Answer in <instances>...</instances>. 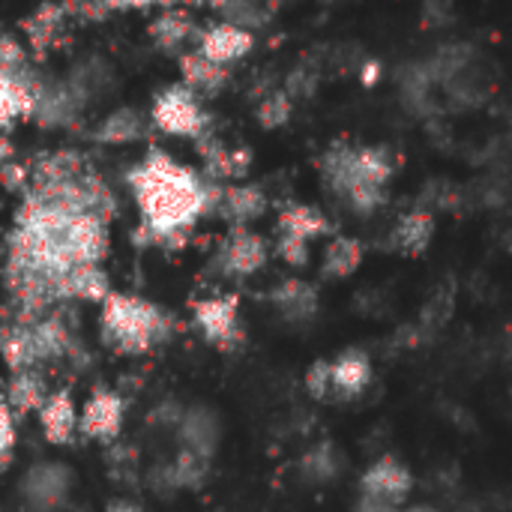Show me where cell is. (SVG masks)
I'll use <instances>...</instances> for the list:
<instances>
[{
	"label": "cell",
	"mask_w": 512,
	"mask_h": 512,
	"mask_svg": "<svg viewBox=\"0 0 512 512\" xmlns=\"http://www.w3.org/2000/svg\"><path fill=\"white\" fill-rule=\"evenodd\" d=\"M327 186L360 216L375 213L387 204V183L396 174V159L387 147L333 144L321 159Z\"/></svg>",
	"instance_id": "7a4b0ae2"
},
{
	"label": "cell",
	"mask_w": 512,
	"mask_h": 512,
	"mask_svg": "<svg viewBox=\"0 0 512 512\" xmlns=\"http://www.w3.org/2000/svg\"><path fill=\"white\" fill-rule=\"evenodd\" d=\"M288 117H291V96L285 90H276V93L264 96V102L258 105V120L267 129H276V126L288 123Z\"/></svg>",
	"instance_id": "d4e9b609"
},
{
	"label": "cell",
	"mask_w": 512,
	"mask_h": 512,
	"mask_svg": "<svg viewBox=\"0 0 512 512\" xmlns=\"http://www.w3.org/2000/svg\"><path fill=\"white\" fill-rule=\"evenodd\" d=\"M195 321L213 345H234L240 339L237 297H210L195 306Z\"/></svg>",
	"instance_id": "ba28073f"
},
{
	"label": "cell",
	"mask_w": 512,
	"mask_h": 512,
	"mask_svg": "<svg viewBox=\"0 0 512 512\" xmlns=\"http://www.w3.org/2000/svg\"><path fill=\"white\" fill-rule=\"evenodd\" d=\"M249 48H252V33L243 30L240 24L225 21V24L210 27V30L201 36V48H198V51H201L207 60L219 63V66H228V63L246 57Z\"/></svg>",
	"instance_id": "7c38bea8"
},
{
	"label": "cell",
	"mask_w": 512,
	"mask_h": 512,
	"mask_svg": "<svg viewBox=\"0 0 512 512\" xmlns=\"http://www.w3.org/2000/svg\"><path fill=\"white\" fill-rule=\"evenodd\" d=\"M216 210L228 222H234V228H246L252 219H258L267 210V195L258 186H231L222 189Z\"/></svg>",
	"instance_id": "4fadbf2b"
},
{
	"label": "cell",
	"mask_w": 512,
	"mask_h": 512,
	"mask_svg": "<svg viewBox=\"0 0 512 512\" xmlns=\"http://www.w3.org/2000/svg\"><path fill=\"white\" fill-rule=\"evenodd\" d=\"M360 69H363V81H366V84H375V81H378V69H381V66H378L375 60H363Z\"/></svg>",
	"instance_id": "4dcf8cb0"
},
{
	"label": "cell",
	"mask_w": 512,
	"mask_h": 512,
	"mask_svg": "<svg viewBox=\"0 0 512 512\" xmlns=\"http://www.w3.org/2000/svg\"><path fill=\"white\" fill-rule=\"evenodd\" d=\"M411 489H414V474L393 456H384L375 465H369L360 480V498L393 504V507H402Z\"/></svg>",
	"instance_id": "5b68a950"
},
{
	"label": "cell",
	"mask_w": 512,
	"mask_h": 512,
	"mask_svg": "<svg viewBox=\"0 0 512 512\" xmlns=\"http://www.w3.org/2000/svg\"><path fill=\"white\" fill-rule=\"evenodd\" d=\"M141 132H144L141 114L123 108V111H114L111 117H105V123L99 126V141H105V144H129V141L141 138Z\"/></svg>",
	"instance_id": "44dd1931"
},
{
	"label": "cell",
	"mask_w": 512,
	"mask_h": 512,
	"mask_svg": "<svg viewBox=\"0 0 512 512\" xmlns=\"http://www.w3.org/2000/svg\"><path fill=\"white\" fill-rule=\"evenodd\" d=\"M153 123L159 129L171 132V135L201 138L204 126H207V114L201 111L195 90L171 87V90L156 96V102H153Z\"/></svg>",
	"instance_id": "277c9868"
},
{
	"label": "cell",
	"mask_w": 512,
	"mask_h": 512,
	"mask_svg": "<svg viewBox=\"0 0 512 512\" xmlns=\"http://www.w3.org/2000/svg\"><path fill=\"white\" fill-rule=\"evenodd\" d=\"M306 390L312 399L318 402H333V390H330V363L327 360H318L309 375H306Z\"/></svg>",
	"instance_id": "4316f807"
},
{
	"label": "cell",
	"mask_w": 512,
	"mask_h": 512,
	"mask_svg": "<svg viewBox=\"0 0 512 512\" xmlns=\"http://www.w3.org/2000/svg\"><path fill=\"white\" fill-rule=\"evenodd\" d=\"M363 264V243L354 237H333L324 249L321 273L327 279H348Z\"/></svg>",
	"instance_id": "e0dca14e"
},
{
	"label": "cell",
	"mask_w": 512,
	"mask_h": 512,
	"mask_svg": "<svg viewBox=\"0 0 512 512\" xmlns=\"http://www.w3.org/2000/svg\"><path fill=\"white\" fill-rule=\"evenodd\" d=\"M108 512H144L138 504H132V501H111L108 504Z\"/></svg>",
	"instance_id": "1f68e13d"
},
{
	"label": "cell",
	"mask_w": 512,
	"mask_h": 512,
	"mask_svg": "<svg viewBox=\"0 0 512 512\" xmlns=\"http://www.w3.org/2000/svg\"><path fill=\"white\" fill-rule=\"evenodd\" d=\"M108 3H123V6H144V3H156V0H108Z\"/></svg>",
	"instance_id": "d6a6232c"
},
{
	"label": "cell",
	"mask_w": 512,
	"mask_h": 512,
	"mask_svg": "<svg viewBox=\"0 0 512 512\" xmlns=\"http://www.w3.org/2000/svg\"><path fill=\"white\" fill-rule=\"evenodd\" d=\"M33 111V90L24 84V78H12L0 72V129L18 117Z\"/></svg>",
	"instance_id": "ffe728a7"
},
{
	"label": "cell",
	"mask_w": 512,
	"mask_h": 512,
	"mask_svg": "<svg viewBox=\"0 0 512 512\" xmlns=\"http://www.w3.org/2000/svg\"><path fill=\"white\" fill-rule=\"evenodd\" d=\"M12 450H15V423H12V411H9V405L0 399V471L9 465Z\"/></svg>",
	"instance_id": "f1b7e54d"
},
{
	"label": "cell",
	"mask_w": 512,
	"mask_h": 512,
	"mask_svg": "<svg viewBox=\"0 0 512 512\" xmlns=\"http://www.w3.org/2000/svg\"><path fill=\"white\" fill-rule=\"evenodd\" d=\"M330 363V390H333V402H348V399H360L369 387H372V360L363 351H342L336 360Z\"/></svg>",
	"instance_id": "52a82bcc"
},
{
	"label": "cell",
	"mask_w": 512,
	"mask_h": 512,
	"mask_svg": "<svg viewBox=\"0 0 512 512\" xmlns=\"http://www.w3.org/2000/svg\"><path fill=\"white\" fill-rule=\"evenodd\" d=\"M264 261L267 243L249 228H234L219 252V267L225 276H252L264 267Z\"/></svg>",
	"instance_id": "8992f818"
},
{
	"label": "cell",
	"mask_w": 512,
	"mask_h": 512,
	"mask_svg": "<svg viewBox=\"0 0 512 512\" xmlns=\"http://www.w3.org/2000/svg\"><path fill=\"white\" fill-rule=\"evenodd\" d=\"M330 231V222L321 210L306 204H291L279 216V237H291L300 243H312L315 237H324Z\"/></svg>",
	"instance_id": "9a60e30c"
},
{
	"label": "cell",
	"mask_w": 512,
	"mask_h": 512,
	"mask_svg": "<svg viewBox=\"0 0 512 512\" xmlns=\"http://www.w3.org/2000/svg\"><path fill=\"white\" fill-rule=\"evenodd\" d=\"M150 33H153V39H156L162 48H177V45L189 42V36L195 33V27H192V21H189L186 15L168 12V15H162V18L153 24Z\"/></svg>",
	"instance_id": "cb8c5ba5"
},
{
	"label": "cell",
	"mask_w": 512,
	"mask_h": 512,
	"mask_svg": "<svg viewBox=\"0 0 512 512\" xmlns=\"http://www.w3.org/2000/svg\"><path fill=\"white\" fill-rule=\"evenodd\" d=\"M273 306L282 312L288 321H309L318 312V291L309 282L288 279L273 291Z\"/></svg>",
	"instance_id": "2e32d148"
},
{
	"label": "cell",
	"mask_w": 512,
	"mask_h": 512,
	"mask_svg": "<svg viewBox=\"0 0 512 512\" xmlns=\"http://www.w3.org/2000/svg\"><path fill=\"white\" fill-rule=\"evenodd\" d=\"M435 240V213L432 210H423V207H414L408 213H402L390 231V243L396 252L402 255H423Z\"/></svg>",
	"instance_id": "30bf717a"
},
{
	"label": "cell",
	"mask_w": 512,
	"mask_h": 512,
	"mask_svg": "<svg viewBox=\"0 0 512 512\" xmlns=\"http://www.w3.org/2000/svg\"><path fill=\"white\" fill-rule=\"evenodd\" d=\"M120 426H123V402L114 393H96L78 417V429L96 441H114L120 435Z\"/></svg>",
	"instance_id": "9c48e42d"
},
{
	"label": "cell",
	"mask_w": 512,
	"mask_h": 512,
	"mask_svg": "<svg viewBox=\"0 0 512 512\" xmlns=\"http://www.w3.org/2000/svg\"><path fill=\"white\" fill-rule=\"evenodd\" d=\"M420 15H423L426 27H447L456 18V3L453 0H426Z\"/></svg>",
	"instance_id": "83f0119b"
},
{
	"label": "cell",
	"mask_w": 512,
	"mask_h": 512,
	"mask_svg": "<svg viewBox=\"0 0 512 512\" xmlns=\"http://www.w3.org/2000/svg\"><path fill=\"white\" fill-rule=\"evenodd\" d=\"M183 438L189 444V450L201 459H210L213 447H216V423L207 414H189L183 420Z\"/></svg>",
	"instance_id": "7402d4cb"
},
{
	"label": "cell",
	"mask_w": 512,
	"mask_h": 512,
	"mask_svg": "<svg viewBox=\"0 0 512 512\" xmlns=\"http://www.w3.org/2000/svg\"><path fill=\"white\" fill-rule=\"evenodd\" d=\"M39 420H42V432L51 444H69V438L78 429V411L69 399V393H51L45 399V405L39 408Z\"/></svg>",
	"instance_id": "5bb4252c"
},
{
	"label": "cell",
	"mask_w": 512,
	"mask_h": 512,
	"mask_svg": "<svg viewBox=\"0 0 512 512\" xmlns=\"http://www.w3.org/2000/svg\"><path fill=\"white\" fill-rule=\"evenodd\" d=\"M24 498L36 507V510H54L57 504H63L66 492H69V471L60 465H36L24 483Z\"/></svg>",
	"instance_id": "8fae6325"
},
{
	"label": "cell",
	"mask_w": 512,
	"mask_h": 512,
	"mask_svg": "<svg viewBox=\"0 0 512 512\" xmlns=\"http://www.w3.org/2000/svg\"><path fill=\"white\" fill-rule=\"evenodd\" d=\"M306 471H309L315 480H330V477L339 471V459H336L333 447L324 444V447L312 450V453L306 456Z\"/></svg>",
	"instance_id": "484cf974"
},
{
	"label": "cell",
	"mask_w": 512,
	"mask_h": 512,
	"mask_svg": "<svg viewBox=\"0 0 512 512\" xmlns=\"http://www.w3.org/2000/svg\"><path fill=\"white\" fill-rule=\"evenodd\" d=\"M171 333V321L153 303L132 294H108L102 300V336L123 354H144L162 345Z\"/></svg>",
	"instance_id": "3957f363"
},
{
	"label": "cell",
	"mask_w": 512,
	"mask_h": 512,
	"mask_svg": "<svg viewBox=\"0 0 512 512\" xmlns=\"http://www.w3.org/2000/svg\"><path fill=\"white\" fill-rule=\"evenodd\" d=\"M183 75H186V87L189 90H195V93H216L225 84L228 69L213 63V60H207L201 51H195V54L183 57Z\"/></svg>",
	"instance_id": "d6986e66"
},
{
	"label": "cell",
	"mask_w": 512,
	"mask_h": 512,
	"mask_svg": "<svg viewBox=\"0 0 512 512\" xmlns=\"http://www.w3.org/2000/svg\"><path fill=\"white\" fill-rule=\"evenodd\" d=\"M48 387L45 378L39 375V369H24V372H12L9 381V405L18 411H39L48 399Z\"/></svg>",
	"instance_id": "ac0fdd59"
},
{
	"label": "cell",
	"mask_w": 512,
	"mask_h": 512,
	"mask_svg": "<svg viewBox=\"0 0 512 512\" xmlns=\"http://www.w3.org/2000/svg\"><path fill=\"white\" fill-rule=\"evenodd\" d=\"M63 30V9L60 6H42L30 21H27V39L36 48H45L57 39V33Z\"/></svg>",
	"instance_id": "603a6c76"
},
{
	"label": "cell",
	"mask_w": 512,
	"mask_h": 512,
	"mask_svg": "<svg viewBox=\"0 0 512 512\" xmlns=\"http://www.w3.org/2000/svg\"><path fill=\"white\" fill-rule=\"evenodd\" d=\"M507 249L512 252V228H510V234H507Z\"/></svg>",
	"instance_id": "836d02e7"
},
{
	"label": "cell",
	"mask_w": 512,
	"mask_h": 512,
	"mask_svg": "<svg viewBox=\"0 0 512 512\" xmlns=\"http://www.w3.org/2000/svg\"><path fill=\"white\" fill-rule=\"evenodd\" d=\"M357 512H432V510H420V507H414V510H402V507H393V504H381V501H369V498H360V507Z\"/></svg>",
	"instance_id": "f546056e"
},
{
	"label": "cell",
	"mask_w": 512,
	"mask_h": 512,
	"mask_svg": "<svg viewBox=\"0 0 512 512\" xmlns=\"http://www.w3.org/2000/svg\"><path fill=\"white\" fill-rule=\"evenodd\" d=\"M129 183L147 231L159 240H171L189 231L201 213L216 210L222 195V189L201 183L189 168L168 159L165 153H153L144 165H138Z\"/></svg>",
	"instance_id": "6da1fadb"
}]
</instances>
